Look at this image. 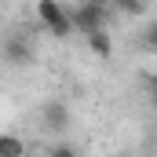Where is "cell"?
Here are the masks:
<instances>
[{
	"instance_id": "cell-8",
	"label": "cell",
	"mask_w": 157,
	"mask_h": 157,
	"mask_svg": "<svg viewBox=\"0 0 157 157\" xmlns=\"http://www.w3.org/2000/svg\"><path fill=\"white\" fill-rule=\"evenodd\" d=\"M48 157H80V154L70 146V143H55V146L48 150Z\"/></svg>"
},
{
	"instance_id": "cell-10",
	"label": "cell",
	"mask_w": 157,
	"mask_h": 157,
	"mask_svg": "<svg viewBox=\"0 0 157 157\" xmlns=\"http://www.w3.org/2000/svg\"><path fill=\"white\" fill-rule=\"evenodd\" d=\"M146 95H150V102H154V110H157V73L146 77Z\"/></svg>"
},
{
	"instance_id": "cell-7",
	"label": "cell",
	"mask_w": 157,
	"mask_h": 157,
	"mask_svg": "<svg viewBox=\"0 0 157 157\" xmlns=\"http://www.w3.org/2000/svg\"><path fill=\"white\" fill-rule=\"evenodd\" d=\"M143 48H146V51H157V22H150V26L143 29Z\"/></svg>"
},
{
	"instance_id": "cell-4",
	"label": "cell",
	"mask_w": 157,
	"mask_h": 157,
	"mask_svg": "<svg viewBox=\"0 0 157 157\" xmlns=\"http://www.w3.org/2000/svg\"><path fill=\"white\" fill-rule=\"evenodd\" d=\"M40 124H44L51 135H62V132L70 128V106H66V102H59V99L44 102V110H40Z\"/></svg>"
},
{
	"instance_id": "cell-1",
	"label": "cell",
	"mask_w": 157,
	"mask_h": 157,
	"mask_svg": "<svg viewBox=\"0 0 157 157\" xmlns=\"http://www.w3.org/2000/svg\"><path fill=\"white\" fill-rule=\"evenodd\" d=\"M37 22L51 33V37H70L73 33V22H70V7L66 4H55V0H40L33 7Z\"/></svg>"
},
{
	"instance_id": "cell-3",
	"label": "cell",
	"mask_w": 157,
	"mask_h": 157,
	"mask_svg": "<svg viewBox=\"0 0 157 157\" xmlns=\"http://www.w3.org/2000/svg\"><path fill=\"white\" fill-rule=\"evenodd\" d=\"M0 55H4V62H7V66H33L37 48H33L29 33H7L4 44H0Z\"/></svg>"
},
{
	"instance_id": "cell-5",
	"label": "cell",
	"mask_w": 157,
	"mask_h": 157,
	"mask_svg": "<svg viewBox=\"0 0 157 157\" xmlns=\"http://www.w3.org/2000/svg\"><path fill=\"white\" fill-rule=\"evenodd\" d=\"M88 51L95 55V59H110L113 55V40H110V29H99V33H88Z\"/></svg>"
},
{
	"instance_id": "cell-6",
	"label": "cell",
	"mask_w": 157,
	"mask_h": 157,
	"mask_svg": "<svg viewBox=\"0 0 157 157\" xmlns=\"http://www.w3.org/2000/svg\"><path fill=\"white\" fill-rule=\"evenodd\" d=\"M0 157H26V143L15 132H0Z\"/></svg>"
},
{
	"instance_id": "cell-9",
	"label": "cell",
	"mask_w": 157,
	"mask_h": 157,
	"mask_svg": "<svg viewBox=\"0 0 157 157\" xmlns=\"http://www.w3.org/2000/svg\"><path fill=\"white\" fill-rule=\"evenodd\" d=\"M113 11H124V15H143L146 7H143V4H132V0H117V7H113Z\"/></svg>"
},
{
	"instance_id": "cell-2",
	"label": "cell",
	"mask_w": 157,
	"mask_h": 157,
	"mask_svg": "<svg viewBox=\"0 0 157 157\" xmlns=\"http://www.w3.org/2000/svg\"><path fill=\"white\" fill-rule=\"evenodd\" d=\"M106 18H110V7H106V4H95V0L70 7L73 33H84V37H88V33H99V29H106Z\"/></svg>"
}]
</instances>
